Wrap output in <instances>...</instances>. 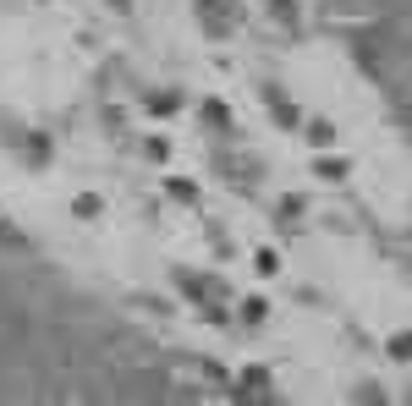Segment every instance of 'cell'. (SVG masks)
Segmentation results:
<instances>
[{
  "instance_id": "6da1fadb",
  "label": "cell",
  "mask_w": 412,
  "mask_h": 406,
  "mask_svg": "<svg viewBox=\"0 0 412 406\" xmlns=\"http://www.w3.org/2000/svg\"><path fill=\"white\" fill-rule=\"evenodd\" d=\"M269 11H275V22H297V0H269Z\"/></svg>"
},
{
  "instance_id": "7a4b0ae2",
  "label": "cell",
  "mask_w": 412,
  "mask_h": 406,
  "mask_svg": "<svg viewBox=\"0 0 412 406\" xmlns=\"http://www.w3.org/2000/svg\"><path fill=\"white\" fill-rule=\"evenodd\" d=\"M391 351H396V357H412V335H396V341H391Z\"/></svg>"
}]
</instances>
